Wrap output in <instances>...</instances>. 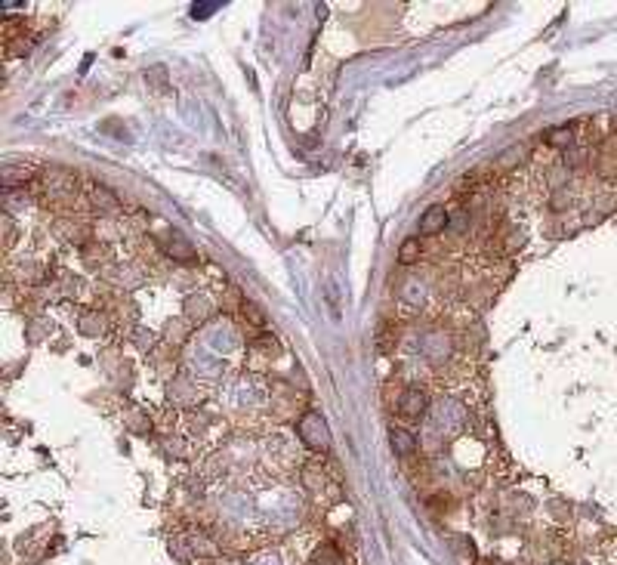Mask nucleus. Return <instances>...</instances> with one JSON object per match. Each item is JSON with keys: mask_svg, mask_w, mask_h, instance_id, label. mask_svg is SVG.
<instances>
[{"mask_svg": "<svg viewBox=\"0 0 617 565\" xmlns=\"http://www.w3.org/2000/svg\"><path fill=\"white\" fill-rule=\"evenodd\" d=\"M300 436L306 438L309 448H327V442H331V436H327V427L321 423V417H318V414H306V420L300 423Z\"/></svg>", "mask_w": 617, "mask_h": 565, "instance_id": "f257e3e1", "label": "nucleus"}, {"mask_svg": "<svg viewBox=\"0 0 617 565\" xmlns=\"http://www.w3.org/2000/svg\"><path fill=\"white\" fill-rule=\"evenodd\" d=\"M444 226H448V210L442 204L426 207V213L420 217V235H438Z\"/></svg>", "mask_w": 617, "mask_h": 565, "instance_id": "f03ea898", "label": "nucleus"}, {"mask_svg": "<svg viewBox=\"0 0 617 565\" xmlns=\"http://www.w3.org/2000/svg\"><path fill=\"white\" fill-rule=\"evenodd\" d=\"M398 411H401V417H405V420H420L423 411H426V392L407 389L405 399H401V405H398Z\"/></svg>", "mask_w": 617, "mask_h": 565, "instance_id": "7ed1b4c3", "label": "nucleus"}, {"mask_svg": "<svg viewBox=\"0 0 617 565\" xmlns=\"http://www.w3.org/2000/svg\"><path fill=\"white\" fill-rule=\"evenodd\" d=\"M392 451H395L398 457H411L414 451H417L414 436L407 433V429H395V427H392Z\"/></svg>", "mask_w": 617, "mask_h": 565, "instance_id": "20e7f679", "label": "nucleus"}, {"mask_svg": "<svg viewBox=\"0 0 617 565\" xmlns=\"http://www.w3.org/2000/svg\"><path fill=\"white\" fill-rule=\"evenodd\" d=\"M417 259H420V241H417V238H407V241H401V248H398V263L411 266V263H417Z\"/></svg>", "mask_w": 617, "mask_h": 565, "instance_id": "39448f33", "label": "nucleus"}, {"mask_svg": "<svg viewBox=\"0 0 617 565\" xmlns=\"http://www.w3.org/2000/svg\"><path fill=\"white\" fill-rule=\"evenodd\" d=\"M312 562H315V565H340V553H337L333 547H327V544H324V547H318V550H315Z\"/></svg>", "mask_w": 617, "mask_h": 565, "instance_id": "423d86ee", "label": "nucleus"}, {"mask_svg": "<svg viewBox=\"0 0 617 565\" xmlns=\"http://www.w3.org/2000/svg\"><path fill=\"white\" fill-rule=\"evenodd\" d=\"M546 143L556 145V148H565L571 143V127H559V130H549L546 133Z\"/></svg>", "mask_w": 617, "mask_h": 565, "instance_id": "0eeeda50", "label": "nucleus"}, {"mask_svg": "<svg viewBox=\"0 0 617 565\" xmlns=\"http://www.w3.org/2000/svg\"><path fill=\"white\" fill-rule=\"evenodd\" d=\"M167 250H170V254H173L176 259H191V257H195V250H191L189 244L182 241V238H176V244H170Z\"/></svg>", "mask_w": 617, "mask_h": 565, "instance_id": "6e6552de", "label": "nucleus"}]
</instances>
